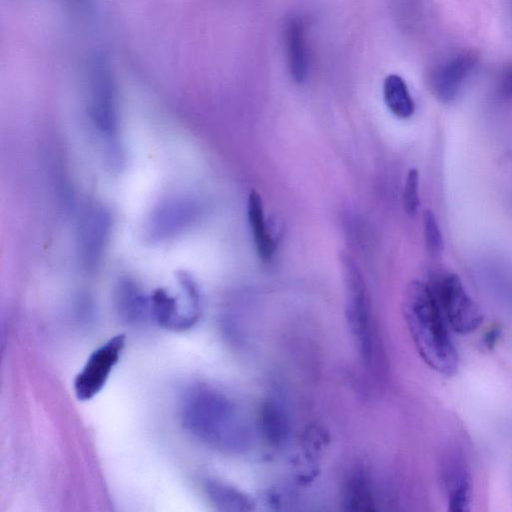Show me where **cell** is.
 Returning <instances> with one entry per match:
<instances>
[{"label": "cell", "instance_id": "1", "mask_svg": "<svg viewBox=\"0 0 512 512\" xmlns=\"http://www.w3.org/2000/svg\"><path fill=\"white\" fill-rule=\"evenodd\" d=\"M181 423L194 438L227 453L248 446L250 431L239 405L227 393L209 384H195L181 401Z\"/></svg>", "mask_w": 512, "mask_h": 512}, {"label": "cell", "instance_id": "2", "mask_svg": "<svg viewBox=\"0 0 512 512\" xmlns=\"http://www.w3.org/2000/svg\"><path fill=\"white\" fill-rule=\"evenodd\" d=\"M403 314L423 361L440 374H455L459 367V356L447 331L445 317L428 283L415 280L407 285Z\"/></svg>", "mask_w": 512, "mask_h": 512}, {"label": "cell", "instance_id": "3", "mask_svg": "<svg viewBox=\"0 0 512 512\" xmlns=\"http://www.w3.org/2000/svg\"><path fill=\"white\" fill-rule=\"evenodd\" d=\"M345 289V306L350 330L359 354L368 367L378 368L380 351L364 276L348 254L340 256Z\"/></svg>", "mask_w": 512, "mask_h": 512}, {"label": "cell", "instance_id": "4", "mask_svg": "<svg viewBox=\"0 0 512 512\" xmlns=\"http://www.w3.org/2000/svg\"><path fill=\"white\" fill-rule=\"evenodd\" d=\"M428 284L453 330L460 334H469L481 325L483 314L456 274L437 272Z\"/></svg>", "mask_w": 512, "mask_h": 512}, {"label": "cell", "instance_id": "5", "mask_svg": "<svg viewBox=\"0 0 512 512\" xmlns=\"http://www.w3.org/2000/svg\"><path fill=\"white\" fill-rule=\"evenodd\" d=\"M479 64V53L470 48L459 49L436 61L428 70L426 83L440 102L455 100Z\"/></svg>", "mask_w": 512, "mask_h": 512}, {"label": "cell", "instance_id": "6", "mask_svg": "<svg viewBox=\"0 0 512 512\" xmlns=\"http://www.w3.org/2000/svg\"><path fill=\"white\" fill-rule=\"evenodd\" d=\"M125 341V334H117L90 354L74 380V391L79 400H90L102 390L120 359Z\"/></svg>", "mask_w": 512, "mask_h": 512}, {"label": "cell", "instance_id": "7", "mask_svg": "<svg viewBox=\"0 0 512 512\" xmlns=\"http://www.w3.org/2000/svg\"><path fill=\"white\" fill-rule=\"evenodd\" d=\"M198 205L188 198L167 200L155 209L149 220L148 234L152 239L163 240L188 228L198 216Z\"/></svg>", "mask_w": 512, "mask_h": 512}, {"label": "cell", "instance_id": "8", "mask_svg": "<svg viewBox=\"0 0 512 512\" xmlns=\"http://www.w3.org/2000/svg\"><path fill=\"white\" fill-rule=\"evenodd\" d=\"M110 225V214L102 206L93 205L84 211L79 225V245L81 259L87 267L98 263Z\"/></svg>", "mask_w": 512, "mask_h": 512}, {"label": "cell", "instance_id": "9", "mask_svg": "<svg viewBox=\"0 0 512 512\" xmlns=\"http://www.w3.org/2000/svg\"><path fill=\"white\" fill-rule=\"evenodd\" d=\"M284 42L290 76L294 82L303 83L309 73V52L304 23L300 18L293 17L287 21Z\"/></svg>", "mask_w": 512, "mask_h": 512}, {"label": "cell", "instance_id": "10", "mask_svg": "<svg viewBox=\"0 0 512 512\" xmlns=\"http://www.w3.org/2000/svg\"><path fill=\"white\" fill-rule=\"evenodd\" d=\"M116 311L127 325H139L151 318L150 297L129 280L120 281L114 295Z\"/></svg>", "mask_w": 512, "mask_h": 512}, {"label": "cell", "instance_id": "11", "mask_svg": "<svg viewBox=\"0 0 512 512\" xmlns=\"http://www.w3.org/2000/svg\"><path fill=\"white\" fill-rule=\"evenodd\" d=\"M247 217L258 256L263 261L271 260L275 242L267 226L262 198L255 190H251L248 195Z\"/></svg>", "mask_w": 512, "mask_h": 512}, {"label": "cell", "instance_id": "12", "mask_svg": "<svg viewBox=\"0 0 512 512\" xmlns=\"http://www.w3.org/2000/svg\"><path fill=\"white\" fill-rule=\"evenodd\" d=\"M383 99L388 110L399 119L410 118L415 103L405 80L397 74H389L383 81Z\"/></svg>", "mask_w": 512, "mask_h": 512}, {"label": "cell", "instance_id": "13", "mask_svg": "<svg viewBox=\"0 0 512 512\" xmlns=\"http://www.w3.org/2000/svg\"><path fill=\"white\" fill-rule=\"evenodd\" d=\"M204 490L211 503L219 510L241 511L250 509L247 496L236 488L216 479H207Z\"/></svg>", "mask_w": 512, "mask_h": 512}, {"label": "cell", "instance_id": "14", "mask_svg": "<svg viewBox=\"0 0 512 512\" xmlns=\"http://www.w3.org/2000/svg\"><path fill=\"white\" fill-rule=\"evenodd\" d=\"M448 505L452 512L470 510L472 486L468 474L461 468L453 469L447 480Z\"/></svg>", "mask_w": 512, "mask_h": 512}, {"label": "cell", "instance_id": "15", "mask_svg": "<svg viewBox=\"0 0 512 512\" xmlns=\"http://www.w3.org/2000/svg\"><path fill=\"white\" fill-rule=\"evenodd\" d=\"M423 232L427 250L433 255L439 254L443 250V237L431 210H425L423 214Z\"/></svg>", "mask_w": 512, "mask_h": 512}, {"label": "cell", "instance_id": "16", "mask_svg": "<svg viewBox=\"0 0 512 512\" xmlns=\"http://www.w3.org/2000/svg\"><path fill=\"white\" fill-rule=\"evenodd\" d=\"M419 173L416 169H410L403 190V207L405 212L413 216L416 214L419 200Z\"/></svg>", "mask_w": 512, "mask_h": 512}, {"label": "cell", "instance_id": "17", "mask_svg": "<svg viewBox=\"0 0 512 512\" xmlns=\"http://www.w3.org/2000/svg\"><path fill=\"white\" fill-rule=\"evenodd\" d=\"M495 92L501 100L512 99V59L506 61L498 70Z\"/></svg>", "mask_w": 512, "mask_h": 512}, {"label": "cell", "instance_id": "18", "mask_svg": "<svg viewBox=\"0 0 512 512\" xmlns=\"http://www.w3.org/2000/svg\"><path fill=\"white\" fill-rule=\"evenodd\" d=\"M502 328L499 324H493L483 335L482 344L487 350H493L499 338L501 337Z\"/></svg>", "mask_w": 512, "mask_h": 512}]
</instances>
